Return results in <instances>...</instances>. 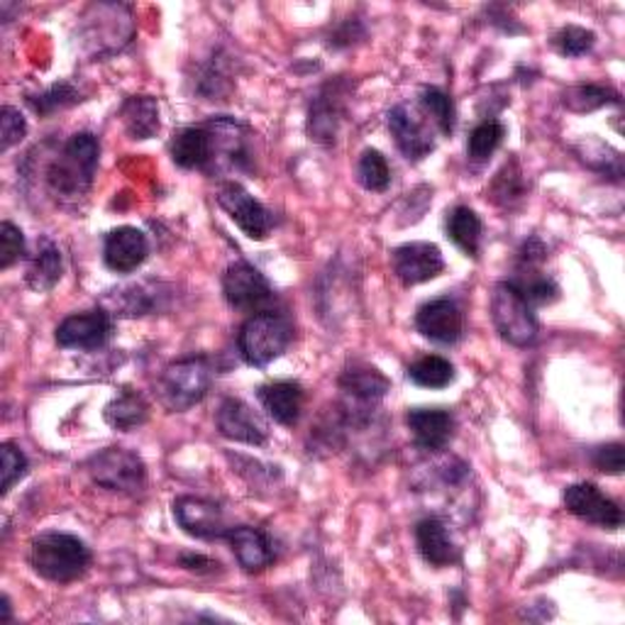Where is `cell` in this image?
<instances>
[{"instance_id":"9c48e42d","label":"cell","mask_w":625,"mask_h":625,"mask_svg":"<svg viewBox=\"0 0 625 625\" xmlns=\"http://www.w3.org/2000/svg\"><path fill=\"white\" fill-rule=\"evenodd\" d=\"M340 389L350 398V413L362 420L389 394V379L379 370H374V366L352 364L340 376Z\"/></svg>"},{"instance_id":"8fae6325","label":"cell","mask_w":625,"mask_h":625,"mask_svg":"<svg viewBox=\"0 0 625 625\" xmlns=\"http://www.w3.org/2000/svg\"><path fill=\"white\" fill-rule=\"evenodd\" d=\"M445 269L443 252L430 242H408L394 250V274L404 286H418Z\"/></svg>"},{"instance_id":"ba28073f","label":"cell","mask_w":625,"mask_h":625,"mask_svg":"<svg viewBox=\"0 0 625 625\" xmlns=\"http://www.w3.org/2000/svg\"><path fill=\"white\" fill-rule=\"evenodd\" d=\"M220 208L230 215L232 223L252 240H266L272 232V215L240 183H225L218 191Z\"/></svg>"},{"instance_id":"8d00e7d4","label":"cell","mask_w":625,"mask_h":625,"mask_svg":"<svg viewBox=\"0 0 625 625\" xmlns=\"http://www.w3.org/2000/svg\"><path fill=\"white\" fill-rule=\"evenodd\" d=\"M79 101V93L73 86L69 83H57V86H52V89L47 93H42V95H35V99H30V105L35 107L37 113L42 115H49L57 111V107H64V105H71V103H77Z\"/></svg>"},{"instance_id":"d590c367","label":"cell","mask_w":625,"mask_h":625,"mask_svg":"<svg viewBox=\"0 0 625 625\" xmlns=\"http://www.w3.org/2000/svg\"><path fill=\"white\" fill-rule=\"evenodd\" d=\"M493 201L501 203V206H509V203L519 201L523 196V181H521V171L515 167V161L511 164H505L501 169V174L496 177L493 181Z\"/></svg>"},{"instance_id":"f35d334b","label":"cell","mask_w":625,"mask_h":625,"mask_svg":"<svg viewBox=\"0 0 625 625\" xmlns=\"http://www.w3.org/2000/svg\"><path fill=\"white\" fill-rule=\"evenodd\" d=\"M27 133V123H25V117L23 113L18 111V107L13 105H5L3 107V113H0V137H3V152H8L10 147L18 145L20 139L25 137Z\"/></svg>"},{"instance_id":"9a60e30c","label":"cell","mask_w":625,"mask_h":625,"mask_svg":"<svg viewBox=\"0 0 625 625\" xmlns=\"http://www.w3.org/2000/svg\"><path fill=\"white\" fill-rule=\"evenodd\" d=\"M220 435L245 445H264L266 443V425L250 406L240 398H225L215 416Z\"/></svg>"},{"instance_id":"30bf717a","label":"cell","mask_w":625,"mask_h":625,"mask_svg":"<svg viewBox=\"0 0 625 625\" xmlns=\"http://www.w3.org/2000/svg\"><path fill=\"white\" fill-rule=\"evenodd\" d=\"M565 505L569 513H575L577 519L594 523L609 531H616L623 523V511L616 501H611L594 484H572L565 489Z\"/></svg>"},{"instance_id":"74e56055","label":"cell","mask_w":625,"mask_h":625,"mask_svg":"<svg viewBox=\"0 0 625 625\" xmlns=\"http://www.w3.org/2000/svg\"><path fill=\"white\" fill-rule=\"evenodd\" d=\"M20 257H25V237L13 223L0 225V266L10 269Z\"/></svg>"},{"instance_id":"277c9868","label":"cell","mask_w":625,"mask_h":625,"mask_svg":"<svg viewBox=\"0 0 625 625\" xmlns=\"http://www.w3.org/2000/svg\"><path fill=\"white\" fill-rule=\"evenodd\" d=\"M211 364L206 357H186L169 364L159 379V396L169 411L181 413L201 404L211 389Z\"/></svg>"},{"instance_id":"4fadbf2b","label":"cell","mask_w":625,"mask_h":625,"mask_svg":"<svg viewBox=\"0 0 625 625\" xmlns=\"http://www.w3.org/2000/svg\"><path fill=\"white\" fill-rule=\"evenodd\" d=\"M111 332L113 322L105 310L77 312L57 328V342L67 350H99L111 338Z\"/></svg>"},{"instance_id":"d4e9b609","label":"cell","mask_w":625,"mask_h":625,"mask_svg":"<svg viewBox=\"0 0 625 625\" xmlns=\"http://www.w3.org/2000/svg\"><path fill=\"white\" fill-rule=\"evenodd\" d=\"M147 418L149 406L145 398L135 391H123L105 406V423L115 430H123V433H133V430L143 428Z\"/></svg>"},{"instance_id":"4316f807","label":"cell","mask_w":625,"mask_h":625,"mask_svg":"<svg viewBox=\"0 0 625 625\" xmlns=\"http://www.w3.org/2000/svg\"><path fill=\"white\" fill-rule=\"evenodd\" d=\"M447 235L452 237L462 252L469 257L479 254V245H481V220L479 215L474 213L467 206H459L450 213L447 218Z\"/></svg>"},{"instance_id":"83f0119b","label":"cell","mask_w":625,"mask_h":625,"mask_svg":"<svg viewBox=\"0 0 625 625\" xmlns=\"http://www.w3.org/2000/svg\"><path fill=\"white\" fill-rule=\"evenodd\" d=\"M408 379L423 386V389H445V386L455 382V366L445 357L428 354V357H420L408 366Z\"/></svg>"},{"instance_id":"e0dca14e","label":"cell","mask_w":625,"mask_h":625,"mask_svg":"<svg viewBox=\"0 0 625 625\" xmlns=\"http://www.w3.org/2000/svg\"><path fill=\"white\" fill-rule=\"evenodd\" d=\"M147 252L149 245L145 232L130 228V225L107 232L103 245V260L117 274L135 272V269L147 260Z\"/></svg>"},{"instance_id":"52a82bcc","label":"cell","mask_w":625,"mask_h":625,"mask_svg":"<svg viewBox=\"0 0 625 625\" xmlns=\"http://www.w3.org/2000/svg\"><path fill=\"white\" fill-rule=\"evenodd\" d=\"M225 300L237 310L264 312L274 300V291L260 269L247 262H235L223 276Z\"/></svg>"},{"instance_id":"cb8c5ba5","label":"cell","mask_w":625,"mask_h":625,"mask_svg":"<svg viewBox=\"0 0 625 625\" xmlns=\"http://www.w3.org/2000/svg\"><path fill=\"white\" fill-rule=\"evenodd\" d=\"M61 252L59 247L54 245L49 237H42V242L37 245V254L32 257V264L27 269V286L37 294H45L57 286L61 279Z\"/></svg>"},{"instance_id":"b9f144b4","label":"cell","mask_w":625,"mask_h":625,"mask_svg":"<svg viewBox=\"0 0 625 625\" xmlns=\"http://www.w3.org/2000/svg\"><path fill=\"white\" fill-rule=\"evenodd\" d=\"M3 623H8L10 621V601H8V596H3V618H0Z\"/></svg>"},{"instance_id":"7a4b0ae2","label":"cell","mask_w":625,"mask_h":625,"mask_svg":"<svg viewBox=\"0 0 625 625\" xmlns=\"http://www.w3.org/2000/svg\"><path fill=\"white\" fill-rule=\"evenodd\" d=\"M30 565L39 577L57 584H69L86 575L91 565V553L77 535L45 533L30 545Z\"/></svg>"},{"instance_id":"3957f363","label":"cell","mask_w":625,"mask_h":625,"mask_svg":"<svg viewBox=\"0 0 625 625\" xmlns=\"http://www.w3.org/2000/svg\"><path fill=\"white\" fill-rule=\"evenodd\" d=\"M291 326L284 316L274 310L254 312V316L245 322L237 338V348H240L242 360L250 366H269L274 360L282 357L291 344Z\"/></svg>"},{"instance_id":"4dcf8cb0","label":"cell","mask_w":625,"mask_h":625,"mask_svg":"<svg viewBox=\"0 0 625 625\" xmlns=\"http://www.w3.org/2000/svg\"><path fill=\"white\" fill-rule=\"evenodd\" d=\"M360 183L366 191H386L391 183V169L389 161L376 149H366L357 167Z\"/></svg>"},{"instance_id":"d6a6232c","label":"cell","mask_w":625,"mask_h":625,"mask_svg":"<svg viewBox=\"0 0 625 625\" xmlns=\"http://www.w3.org/2000/svg\"><path fill=\"white\" fill-rule=\"evenodd\" d=\"M420 103H423L425 113L438 123L440 133L452 135L455 133V107H452L450 95L440 89H425L420 95Z\"/></svg>"},{"instance_id":"6da1fadb","label":"cell","mask_w":625,"mask_h":625,"mask_svg":"<svg viewBox=\"0 0 625 625\" xmlns=\"http://www.w3.org/2000/svg\"><path fill=\"white\" fill-rule=\"evenodd\" d=\"M101 147L91 133L73 135L64 145L61 155L47 169L49 191L57 198H81L91 189L95 169H99Z\"/></svg>"},{"instance_id":"ac0fdd59","label":"cell","mask_w":625,"mask_h":625,"mask_svg":"<svg viewBox=\"0 0 625 625\" xmlns=\"http://www.w3.org/2000/svg\"><path fill=\"white\" fill-rule=\"evenodd\" d=\"M406 423L411 428L418 447L430 452L445 450L455 435V418L443 408H413Z\"/></svg>"},{"instance_id":"8992f818","label":"cell","mask_w":625,"mask_h":625,"mask_svg":"<svg viewBox=\"0 0 625 625\" xmlns=\"http://www.w3.org/2000/svg\"><path fill=\"white\" fill-rule=\"evenodd\" d=\"M89 474L99 487L115 493H139L145 489V462L133 450L107 447L89 459Z\"/></svg>"},{"instance_id":"7402d4cb","label":"cell","mask_w":625,"mask_h":625,"mask_svg":"<svg viewBox=\"0 0 625 625\" xmlns=\"http://www.w3.org/2000/svg\"><path fill=\"white\" fill-rule=\"evenodd\" d=\"M171 159L181 169H201L213 159V137L208 127H186L171 143Z\"/></svg>"},{"instance_id":"ab89813d","label":"cell","mask_w":625,"mask_h":625,"mask_svg":"<svg viewBox=\"0 0 625 625\" xmlns=\"http://www.w3.org/2000/svg\"><path fill=\"white\" fill-rule=\"evenodd\" d=\"M594 465L596 469L606 471V474H621L623 471V445L611 443V445L599 447L594 452Z\"/></svg>"},{"instance_id":"7c38bea8","label":"cell","mask_w":625,"mask_h":625,"mask_svg":"<svg viewBox=\"0 0 625 625\" xmlns=\"http://www.w3.org/2000/svg\"><path fill=\"white\" fill-rule=\"evenodd\" d=\"M174 519L177 523L193 537L201 541H213V537H225L230 527L225 525V515L218 503L198 496H181L174 501Z\"/></svg>"},{"instance_id":"5b68a950","label":"cell","mask_w":625,"mask_h":625,"mask_svg":"<svg viewBox=\"0 0 625 625\" xmlns=\"http://www.w3.org/2000/svg\"><path fill=\"white\" fill-rule=\"evenodd\" d=\"M491 320L499 336L515 348H527L537 338L533 308L511 282L496 284L491 294Z\"/></svg>"},{"instance_id":"603a6c76","label":"cell","mask_w":625,"mask_h":625,"mask_svg":"<svg viewBox=\"0 0 625 625\" xmlns=\"http://www.w3.org/2000/svg\"><path fill=\"white\" fill-rule=\"evenodd\" d=\"M340 115H342V99L338 95L336 86H328V89L318 95L316 103L310 105V117H308L310 139L326 145L336 143Z\"/></svg>"},{"instance_id":"d6986e66","label":"cell","mask_w":625,"mask_h":625,"mask_svg":"<svg viewBox=\"0 0 625 625\" xmlns=\"http://www.w3.org/2000/svg\"><path fill=\"white\" fill-rule=\"evenodd\" d=\"M225 541L230 543L232 553L237 557V562L245 569V572H262L269 565L274 562V545L269 537L257 531L252 525H240L230 527Z\"/></svg>"},{"instance_id":"5bb4252c","label":"cell","mask_w":625,"mask_h":625,"mask_svg":"<svg viewBox=\"0 0 625 625\" xmlns=\"http://www.w3.org/2000/svg\"><path fill=\"white\" fill-rule=\"evenodd\" d=\"M416 328L423 338L440 342V344H455L465 330V320H462V310L450 298H435L430 304L420 306L416 312Z\"/></svg>"},{"instance_id":"ffe728a7","label":"cell","mask_w":625,"mask_h":625,"mask_svg":"<svg viewBox=\"0 0 625 625\" xmlns=\"http://www.w3.org/2000/svg\"><path fill=\"white\" fill-rule=\"evenodd\" d=\"M260 401L276 423L291 428L298 423L300 411H304V389L296 382L264 384L260 389Z\"/></svg>"},{"instance_id":"2e32d148","label":"cell","mask_w":625,"mask_h":625,"mask_svg":"<svg viewBox=\"0 0 625 625\" xmlns=\"http://www.w3.org/2000/svg\"><path fill=\"white\" fill-rule=\"evenodd\" d=\"M389 130L408 161L425 159L435 149L433 133H430L425 123L416 115L413 107H408L406 103L396 105L389 113Z\"/></svg>"},{"instance_id":"1f68e13d","label":"cell","mask_w":625,"mask_h":625,"mask_svg":"<svg viewBox=\"0 0 625 625\" xmlns=\"http://www.w3.org/2000/svg\"><path fill=\"white\" fill-rule=\"evenodd\" d=\"M503 125L501 123H496V121H487V123H481L479 127H474V133L469 135V145H467V152L471 159H477V161H484V159H489L496 149H499V145L503 143Z\"/></svg>"},{"instance_id":"f1b7e54d","label":"cell","mask_w":625,"mask_h":625,"mask_svg":"<svg viewBox=\"0 0 625 625\" xmlns=\"http://www.w3.org/2000/svg\"><path fill=\"white\" fill-rule=\"evenodd\" d=\"M105 304L111 306V310H115V316H127V318L147 316V312H152L157 304V291L147 288V284L125 286L121 291H115V296H107Z\"/></svg>"},{"instance_id":"60d3db41","label":"cell","mask_w":625,"mask_h":625,"mask_svg":"<svg viewBox=\"0 0 625 625\" xmlns=\"http://www.w3.org/2000/svg\"><path fill=\"white\" fill-rule=\"evenodd\" d=\"M181 565L191 569V572H203L206 567H218L215 562H211L208 557H203V555H183L181 557Z\"/></svg>"},{"instance_id":"e575fe53","label":"cell","mask_w":625,"mask_h":625,"mask_svg":"<svg viewBox=\"0 0 625 625\" xmlns=\"http://www.w3.org/2000/svg\"><path fill=\"white\" fill-rule=\"evenodd\" d=\"M0 471H3V484L0 489L8 493L15 487V481H20L27 474V457L23 455V450H18L13 443H5L0 447Z\"/></svg>"},{"instance_id":"f546056e","label":"cell","mask_w":625,"mask_h":625,"mask_svg":"<svg viewBox=\"0 0 625 625\" xmlns=\"http://www.w3.org/2000/svg\"><path fill=\"white\" fill-rule=\"evenodd\" d=\"M562 103L569 107V111L575 113H591L596 111L601 105H609V103H618V95L613 93L611 89H603V86H575V89H569L565 93Z\"/></svg>"},{"instance_id":"484cf974","label":"cell","mask_w":625,"mask_h":625,"mask_svg":"<svg viewBox=\"0 0 625 625\" xmlns=\"http://www.w3.org/2000/svg\"><path fill=\"white\" fill-rule=\"evenodd\" d=\"M125 130L133 139H149L159 130V103L152 95H133L123 105Z\"/></svg>"},{"instance_id":"44dd1931","label":"cell","mask_w":625,"mask_h":625,"mask_svg":"<svg viewBox=\"0 0 625 625\" xmlns=\"http://www.w3.org/2000/svg\"><path fill=\"white\" fill-rule=\"evenodd\" d=\"M416 543L428 565L450 567L457 562V545L440 519H425L416 525Z\"/></svg>"},{"instance_id":"836d02e7","label":"cell","mask_w":625,"mask_h":625,"mask_svg":"<svg viewBox=\"0 0 625 625\" xmlns=\"http://www.w3.org/2000/svg\"><path fill=\"white\" fill-rule=\"evenodd\" d=\"M594 42H596L594 32L577 25H567L555 35V47L562 57H581V54L591 52Z\"/></svg>"}]
</instances>
